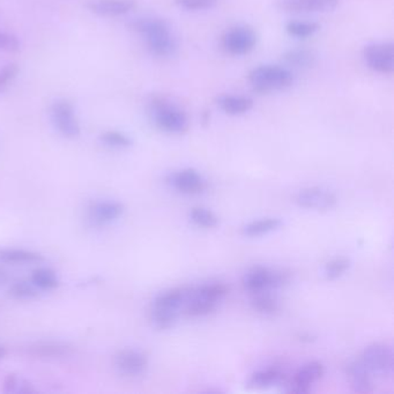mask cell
Wrapping results in <instances>:
<instances>
[{"instance_id":"cell-28","label":"cell","mask_w":394,"mask_h":394,"mask_svg":"<svg viewBox=\"0 0 394 394\" xmlns=\"http://www.w3.org/2000/svg\"><path fill=\"white\" fill-rule=\"evenodd\" d=\"M8 295L14 300H33L37 298L38 288L29 281H17L10 286Z\"/></svg>"},{"instance_id":"cell-36","label":"cell","mask_w":394,"mask_h":394,"mask_svg":"<svg viewBox=\"0 0 394 394\" xmlns=\"http://www.w3.org/2000/svg\"><path fill=\"white\" fill-rule=\"evenodd\" d=\"M17 66L14 64L5 66L1 71H0V92L6 89L10 83L13 81L14 78L17 74Z\"/></svg>"},{"instance_id":"cell-38","label":"cell","mask_w":394,"mask_h":394,"mask_svg":"<svg viewBox=\"0 0 394 394\" xmlns=\"http://www.w3.org/2000/svg\"><path fill=\"white\" fill-rule=\"evenodd\" d=\"M3 355H5V350H3V348H1V347H0V359H1V357H3Z\"/></svg>"},{"instance_id":"cell-1","label":"cell","mask_w":394,"mask_h":394,"mask_svg":"<svg viewBox=\"0 0 394 394\" xmlns=\"http://www.w3.org/2000/svg\"><path fill=\"white\" fill-rule=\"evenodd\" d=\"M133 31L144 35L149 51L159 57H168L176 50V40L170 31L169 24L162 19H139L131 24Z\"/></svg>"},{"instance_id":"cell-10","label":"cell","mask_w":394,"mask_h":394,"mask_svg":"<svg viewBox=\"0 0 394 394\" xmlns=\"http://www.w3.org/2000/svg\"><path fill=\"white\" fill-rule=\"evenodd\" d=\"M52 117L59 132L67 138H76L80 135V125L74 116L71 103L67 101L55 102L52 107Z\"/></svg>"},{"instance_id":"cell-14","label":"cell","mask_w":394,"mask_h":394,"mask_svg":"<svg viewBox=\"0 0 394 394\" xmlns=\"http://www.w3.org/2000/svg\"><path fill=\"white\" fill-rule=\"evenodd\" d=\"M171 184L184 194H199L205 190L206 182L194 169L180 170L171 177Z\"/></svg>"},{"instance_id":"cell-7","label":"cell","mask_w":394,"mask_h":394,"mask_svg":"<svg viewBox=\"0 0 394 394\" xmlns=\"http://www.w3.org/2000/svg\"><path fill=\"white\" fill-rule=\"evenodd\" d=\"M363 58L368 67L382 74L394 71V52L392 43H372L364 48Z\"/></svg>"},{"instance_id":"cell-22","label":"cell","mask_w":394,"mask_h":394,"mask_svg":"<svg viewBox=\"0 0 394 394\" xmlns=\"http://www.w3.org/2000/svg\"><path fill=\"white\" fill-rule=\"evenodd\" d=\"M284 62L298 69L310 67L315 64L316 55L308 49H291L284 55Z\"/></svg>"},{"instance_id":"cell-6","label":"cell","mask_w":394,"mask_h":394,"mask_svg":"<svg viewBox=\"0 0 394 394\" xmlns=\"http://www.w3.org/2000/svg\"><path fill=\"white\" fill-rule=\"evenodd\" d=\"M258 43V34L249 24H239L232 27L222 37L225 51L232 55H249Z\"/></svg>"},{"instance_id":"cell-21","label":"cell","mask_w":394,"mask_h":394,"mask_svg":"<svg viewBox=\"0 0 394 394\" xmlns=\"http://www.w3.org/2000/svg\"><path fill=\"white\" fill-rule=\"evenodd\" d=\"M43 259L41 255L22 249H0V260L3 263L31 264Z\"/></svg>"},{"instance_id":"cell-34","label":"cell","mask_w":394,"mask_h":394,"mask_svg":"<svg viewBox=\"0 0 394 394\" xmlns=\"http://www.w3.org/2000/svg\"><path fill=\"white\" fill-rule=\"evenodd\" d=\"M102 140L108 146L116 147V148H125L131 145V140L126 135L116 131L105 132L102 135Z\"/></svg>"},{"instance_id":"cell-15","label":"cell","mask_w":394,"mask_h":394,"mask_svg":"<svg viewBox=\"0 0 394 394\" xmlns=\"http://www.w3.org/2000/svg\"><path fill=\"white\" fill-rule=\"evenodd\" d=\"M347 376L354 392L369 393L374 390L372 375L369 372L362 360L354 361L347 366Z\"/></svg>"},{"instance_id":"cell-3","label":"cell","mask_w":394,"mask_h":394,"mask_svg":"<svg viewBox=\"0 0 394 394\" xmlns=\"http://www.w3.org/2000/svg\"><path fill=\"white\" fill-rule=\"evenodd\" d=\"M153 118L157 128L169 135H184L190 128L187 112L166 97L157 96L151 102Z\"/></svg>"},{"instance_id":"cell-30","label":"cell","mask_w":394,"mask_h":394,"mask_svg":"<svg viewBox=\"0 0 394 394\" xmlns=\"http://www.w3.org/2000/svg\"><path fill=\"white\" fill-rule=\"evenodd\" d=\"M350 260L346 257H336L329 260L324 268V273L327 280H336L338 277L346 273L350 268Z\"/></svg>"},{"instance_id":"cell-27","label":"cell","mask_w":394,"mask_h":394,"mask_svg":"<svg viewBox=\"0 0 394 394\" xmlns=\"http://www.w3.org/2000/svg\"><path fill=\"white\" fill-rule=\"evenodd\" d=\"M191 221L204 229L215 228L218 225V216L205 207H194L190 212Z\"/></svg>"},{"instance_id":"cell-8","label":"cell","mask_w":394,"mask_h":394,"mask_svg":"<svg viewBox=\"0 0 394 394\" xmlns=\"http://www.w3.org/2000/svg\"><path fill=\"white\" fill-rule=\"evenodd\" d=\"M336 194L323 187H307L300 191L296 197V203L301 207L317 209V211H327L336 205Z\"/></svg>"},{"instance_id":"cell-11","label":"cell","mask_w":394,"mask_h":394,"mask_svg":"<svg viewBox=\"0 0 394 394\" xmlns=\"http://www.w3.org/2000/svg\"><path fill=\"white\" fill-rule=\"evenodd\" d=\"M325 375V367L318 361L305 364V367L295 374L289 384V392L308 393L315 382L319 381Z\"/></svg>"},{"instance_id":"cell-19","label":"cell","mask_w":394,"mask_h":394,"mask_svg":"<svg viewBox=\"0 0 394 394\" xmlns=\"http://www.w3.org/2000/svg\"><path fill=\"white\" fill-rule=\"evenodd\" d=\"M216 305H218V302L203 298L201 295L198 294L196 289H192V293L184 305V314L189 317L209 315L216 309Z\"/></svg>"},{"instance_id":"cell-2","label":"cell","mask_w":394,"mask_h":394,"mask_svg":"<svg viewBox=\"0 0 394 394\" xmlns=\"http://www.w3.org/2000/svg\"><path fill=\"white\" fill-rule=\"evenodd\" d=\"M191 293L192 288H173L161 293L154 300L151 319L156 329H168L175 324Z\"/></svg>"},{"instance_id":"cell-35","label":"cell","mask_w":394,"mask_h":394,"mask_svg":"<svg viewBox=\"0 0 394 394\" xmlns=\"http://www.w3.org/2000/svg\"><path fill=\"white\" fill-rule=\"evenodd\" d=\"M19 49H20V44L15 36L0 31V51L15 52Z\"/></svg>"},{"instance_id":"cell-13","label":"cell","mask_w":394,"mask_h":394,"mask_svg":"<svg viewBox=\"0 0 394 394\" xmlns=\"http://www.w3.org/2000/svg\"><path fill=\"white\" fill-rule=\"evenodd\" d=\"M124 206L117 201H97L88 207V219L95 225H104L117 220Z\"/></svg>"},{"instance_id":"cell-24","label":"cell","mask_w":394,"mask_h":394,"mask_svg":"<svg viewBox=\"0 0 394 394\" xmlns=\"http://www.w3.org/2000/svg\"><path fill=\"white\" fill-rule=\"evenodd\" d=\"M319 29L320 26L312 21L293 20L286 24V31L288 34L293 37L302 38V40L311 37Z\"/></svg>"},{"instance_id":"cell-33","label":"cell","mask_w":394,"mask_h":394,"mask_svg":"<svg viewBox=\"0 0 394 394\" xmlns=\"http://www.w3.org/2000/svg\"><path fill=\"white\" fill-rule=\"evenodd\" d=\"M177 6L187 10H209L218 3V0H175Z\"/></svg>"},{"instance_id":"cell-16","label":"cell","mask_w":394,"mask_h":394,"mask_svg":"<svg viewBox=\"0 0 394 394\" xmlns=\"http://www.w3.org/2000/svg\"><path fill=\"white\" fill-rule=\"evenodd\" d=\"M243 284L246 291L258 294L262 291H266L273 287V271L265 267H253L246 274L243 279Z\"/></svg>"},{"instance_id":"cell-31","label":"cell","mask_w":394,"mask_h":394,"mask_svg":"<svg viewBox=\"0 0 394 394\" xmlns=\"http://www.w3.org/2000/svg\"><path fill=\"white\" fill-rule=\"evenodd\" d=\"M198 294L212 301L219 302L229 293L228 286L223 284H205L196 289Z\"/></svg>"},{"instance_id":"cell-25","label":"cell","mask_w":394,"mask_h":394,"mask_svg":"<svg viewBox=\"0 0 394 394\" xmlns=\"http://www.w3.org/2000/svg\"><path fill=\"white\" fill-rule=\"evenodd\" d=\"M284 378L282 372L277 369H267V370L259 371L252 375L250 378V388H268L271 385L277 384Z\"/></svg>"},{"instance_id":"cell-9","label":"cell","mask_w":394,"mask_h":394,"mask_svg":"<svg viewBox=\"0 0 394 394\" xmlns=\"http://www.w3.org/2000/svg\"><path fill=\"white\" fill-rule=\"evenodd\" d=\"M114 367L118 372L128 377H137L145 372L148 360L145 354L135 350H123L114 357Z\"/></svg>"},{"instance_id":"cell-20","label":"cell","mask_w":394,"mask_h":394,"mask_svg":"<svg viewBox=\"0 0 394 394\" xmlns=\"http://www.w3.org/2000/svg\"><path fill=\"white\" fill-rule=\"evenodd\" d=\"M69 353L71 347L60 343H38L29 347V354L41 359L67 357Z\"/></svg>"},{"instance_id":"cell-5","label":"cell","mask_w":394,"mask_h":394,"mask_svg":"<svg viewBox=\"0 0 394 394\" xmlns=\"http://www.w3.org/2000/svg\"><path fill=\"white\" fill-rule=\"evenodd\" d=\"M361 360L375 377L388 378L393 375V352L386 343H372L368 346Z\"/></svg>"},{"instance_id":"cell-29","label":"cell","mask_w":394,"mask_h":394,"mask_svg":"<svg viewBox=\"0 0 394 394\" xmlns=\"http://www.w3.org/2000/svg\"><path fill=\"white\" fill-rule=\"evenodd\" d=\"M252 308L259 314L264 315H271L277 311L279 305L275 298H272L270 294H265V291L255 294V298H252Z\"/></svg>"},{"instance_id":"cell-18","label":"cell","mask_w":394,"mask_h":394,"mask_svg":"<svg viewBox=\"0 0 394 394\" xmlns=\"http://www.w3.org/2000/svg\"><path fill=\"white\" fill-rule=\"evenodd\" d=\"M135 0H97L89 5L94 13L104 17H119L135 10Z\"/></svg>"},{"instance_id":"cell-32","label":"cell","mask_w":394,"mask_h":394,"mask_svg":"<svg viewBox=\"0 0 394 394\" xmlns=\"http://www.w3.org/2000/svg\"><path fill=\"white\" fill-rule=\"evenodd\" d=\"M3 391L7 392V393H13V392L31 393V392H34V388L24 379H21V378L19 379L14 375H8L3 382Z\"/></svg>"},{"instance_id":"cell-12","label":"cell","mask_w":394,"mask_h":394,"mask_svg":"<svg viewBox=\"0 0 394 394\" xmlns=\"http://www.w3.org/2000/svg\"><path fill=\"white\" fill-rule=\"evenodd\" d=\"M339 5V0H277L281 10L296 13H325Z\"/></svg>"},{"instance_id":"cell-26","label":"cell","mask_w":394,"mask_h":394,"mask_svg":"<svg viewBox=\"0 0 394 394\" xmlns=\"http://www.w3.org/2000/svg\"><path fill=\"white\" fill-rule=\"evenodd\" d=\"M31 282L42 291H52L58 287V279L50 268H37L31 274Z\"/></svg>"},{"instance_id":"cell-17","label":"cell","mask_w":394,"mask_h":394,"mask_svg":"<svg viewBox=\"0 0 394 394\" xmlns=\"http://www.w3.org/2000/svg\"><path fill=\"white\" fill-rule=\"evenodd\" d=\"M216 104L225 114L230 116H241L249 112L253 108V100L244 95L225 94L216 98Z\"/></svg>"},{"instance_id":"cell-4","label":"cell","mask_w":394,"mask_h":394,"mask_svg":"<svg viewBox=\"0 0 394 394\" xmlns=\"http://www.w3.org/2000/svg\"><path fill=\"white\" fill-rule=\"evenodd\" d=\"M248 80L257 93L270 94L289 88L294 76L284 66L260 65L250 71Z\"/></svg>"},{"instance_id":"cell-37","label":"cell","mask_w":394,"mask_h":394,"mask_svg":"<svg viewBox=\"0 0 394 394\" xmlns=\"http://www.w3.org/2000/svg\"><path fill=\"white\" fill-rule=\"evenodd\" d=\"M7 281V273L0 268V284H5Z\"/></svg>"},{"instance_id":"cell-23","label":"cell","mask_w":394,"mask_h":394,"mask_svg":"<svg viewBox=\"0 0 394 394\" xmlns=\"http://www.w3.org/2000/svg\"><path fill=\"white\" fill-rule=\"evenodd\" d=\"M280 225L281 221L279 219H263V220H257V221L246 225L243 228V232L244 235L249 236V237H258V236L266 235L268 232L277 230Z\"/></svg>"}]
</instances>
